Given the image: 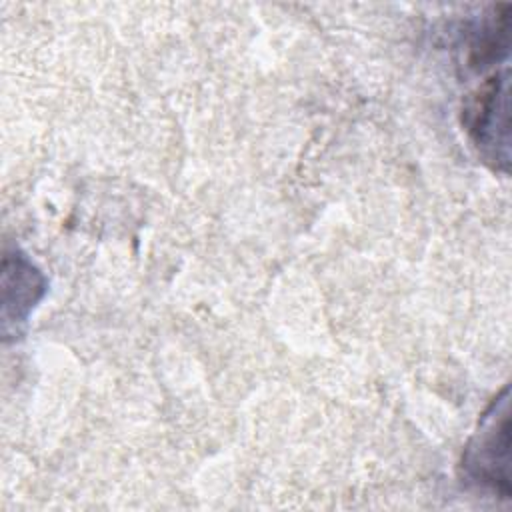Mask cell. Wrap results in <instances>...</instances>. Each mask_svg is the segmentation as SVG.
<instances>
[{"instance_id":"cell-2","label":"cell","mask_w":512,"mask_h":512,"mask_svg":"<svg viewBox=\"0 0 512 512\" xmlns=\"http://www.w3.org/2000/svg\"><path fill=\"white\" fill-rule=\"evenodd\" d=\"M466 128L480 154L508 164V70L494 72L466 106Z\"/></svg>"},{"instance_id":"cell-1","label":"cell","mask_w":512,"mask_h":512,"mask_svg":"<svg viewBox=\"0 0 512 512\" xmlns=\"http://www.w3.org/2000/svg\"><path fill=\"white\" fill-rule=\"evenodd\" d=\"M508 390L504 388L502 396H498L490 410L484 414L478 432L468 444L462 468L470 482L490 488L502 496L510 494L508 482Z\"/></svg>"}]
</instances>
